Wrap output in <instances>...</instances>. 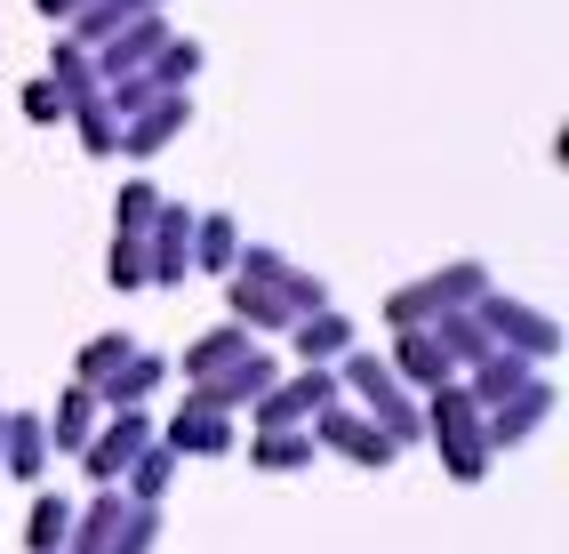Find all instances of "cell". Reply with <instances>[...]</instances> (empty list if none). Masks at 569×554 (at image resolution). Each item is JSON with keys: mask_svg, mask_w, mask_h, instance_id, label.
<instances>
[{"mask_svg": "<svg viewBox=\"0 0 569 554\" xmlns=\"http://www.w3.org/2000/svg\"><path fill=\"white\" fill-rule=\"evenodd\" d=\"M433 442L449 451V474H458V483H473V474H481V402H473L466 386H441V402H433Z\"/></svg>", "mask_w": 569, "mask_h": 554, "instance_id": "6da1fadb", "label": "cell"}, {"mask_svg": "<svg viewBox=\"0 0 569 554\" xmlns=\"http://www.w3.org/2000/svg\"><path fill=\"white\" fill-rule=\"evenodd\" d=\"M346 378H353V394L377 410L386 442H417V410H409L401 386H393V362H377V354H346Z\"/></svg>", "mask_w": 569, "mask_h": 554, "instance_id": "7a4b0ae2", "label": "cell"}, {"mask_svg": "<svg viewBox=\"0 0 569 554\" xmlns=\"http://www.w3.org/2000/svg\"><path fill=\"white\" fill-rule=\"evenodd\" d=\"M458 298H481V266H458V274H433V281L401 289V298L386 306V321H393V329H417L426 314H449Z\"/></svg>", "mask_w": 569, "mask_h": 554, "instance_id": "3957f363", "label": "cell"}, {"mask_svg": "<svg viewBox=\"0 0 569 554\" xmlns=\"http://www.w3.org/2000/svg\"><path fill=\"white\" fill-rule=\"evenodd\" d=\"M329 402H337V378H321V369H313V378H289V386H264V394H257V426H289V418H321V410H329Z\"/></svg>", "mask_w": 569, "mask_h": 554, "instance_id": "277c9868", "label": "cell"}, {"mask_svg": "<svg viewBox=\"0 0 569 554\" xmlns=\"http://www.w3.org/2000/svg\"><path fill=\"white\" fill-rule=\"evenodd\" d=\"M169 451H201V458L233 451V410H217V402L193 394V410H177V426H169Z\"/></svg>", "mask_w": 569, "mask_h": 554, "instance_id": "5b68a950", "label": "cell"}, {"mask_svg": "<svg viewBox=\"0 0 569 554\" xmlns=\"http://www.w3.org/2000/svg\"><path fill=\"white\" fill-rule=\"evenodd\" d=\"M144 434H153V426H144L137 410H129V402H121V418H112L104 426V442H81V458H89V474H97V483H112V474H121L137 451H144Z\"/></svg>", "mask_w": 569, "mask_h": 554, "instance_id": "8992f818", "label": "cell"}, {"mask_svg": "<svg viewBox=\"0 0 569 554\" xmlns=\"http://www.w3.org/2000/svg\"><path fill=\"white\" fill-rule=\"evenodd\" d=\"M321 442H329V451H346L353 466H386L393 458V442L377 434L369 418H353V410H321Z\"/></svg>", "mask_w": 569, "mask_h": 554, "instance_id": "52a82bcc", "label": "cell"}, {"mask_svg": "<svg viewBox=\"0 0 569 554\" xmlns=\"http://www.w3.org/2000/svg\"><path fill=\"white\" fill-rule=\"evenodd\" d=\"M184 113H193V105H184V97H153V105H144V121H121V145H129V154H161V145L184 129Z\"/></svg>", "mask_w": 569, "mask_h": 554, "instance_id": "ba28073f", "label": "cell"}, {"mask_svg": "<svg viewBox=\"0 0 569 554\" xmlns=\"http://www.w3.org/2000/svg\"><path fill=\"white\" fill-rule=\"evenodd\" d=\"M481 329H498V338H513V346H529V354H553V346H561V329H553L546 314H521V306H506V298L481 306Z\"/></svg>", "mask_w": 569, "mask_h": 554, "instance_id": "9c48e42d", "label": "cell"}, {"mask_svg": "<svg viewBox=\"0 0 569 554\" xmlns=\"http://www.w3.org/2000/svg\"><path fill=\"white\" fill-rule=\"evenodd\" d=\"M546 410H553V386H546V378H521V386H513V410H498V418H489V442L506 451V442H521V434L538 426Z\"/></svg>", "mask_w": 569, "mask_h": 554, "instance_id": "30bf717a", "label": "cell"}, {"mask_svg": "<svg viewBox=\"0 0 569 554\" xmlns=\"http://www.w3.org/2000/svg\"><path fill=\"white\" fill-rule=\"evenodd\" d=\"M393 369H401V378H417V386H441V378H449V354H441V338H433V329H401V354H393Z\"/></svg>", "mask_w": 569, "mask_h": 554, "instance_id": "8fae6325", "label": "cell"}, {"mask_svg": "<svg viewBox=\"0 0 569 554\" xmlns=\"http://www.w3.org/2000/svg\"><path fill=\"white\" fill-rule=\"evenodd\" d=\"M0 458H9V474H41L49 426H41V418H9V426H0Z\"/></svg>", "mask_w": 569, "mask_h": 554, "instance_id": "7c38bea8", "label": "cell"}, {"mask_svg": "<svg viewBox=\"0 0 569 554\" xmlns=\"http://www.w3.org/2000/svg\"><path fill=\"white\" fill-rule=\"evenodd\" d=\"M353 346V329H346V314H329V306H313L306 321H297V354L306 362H329V354H346Z\"/></svg>", "mask_w": 569, "mask_h": 554, "instance_id": "4fadbf2b", "label": "cell"}, {"mask_svg": "<svg viewBox=\"0 0 569 554\" xmlns=\"http://www.w3.org/2000/svg\"><path fill=\"white\" fill-rule=\"evenodd\" d=\"M72 113H81V145H89V154H121V105H112V97H81V105H72Z\"/></svg>", "mask_w": 569, "mask_h": 554, "instance_id": "5bb4252c", "label": "cell"}, {"mask_svg": "<svg viewBox=\"0 0 569 554\" xmlns=\"http://www.w3.org/2000/svg\"><path fill=\"white\" fill-rule=\"evenodd\" d=\"M249 458L264 474H289V466H306L313 458V434H289V426H264V442H249Z\"/></svg>", "mask_w": 569, "mask_h": 554, "instance_id": "9a60e30c", "label": "cell"}, {"mask_svg": "<svg viewBox=\"0 0 569 554\" xmlns=\"http://www.w3.org/2000/svg\"><path fill=\"white\" fill-rule=\"evenodd\" d=\"M233 314H241V321H273V329L297 321V306L281 298V289H273V281H249V274L233 281Z\"/></svg>", "mask_w": 569, "mask_h": 554, "instance_id": "2e32d148", "label": "cell"}, {"mask_svg": "<svg viewBox=\"0 0 569 554\" xmlns=\"http://www.w3.org/2000/svg\"><path fill=\"white\" fill-rule=\"evenodd\" d=\"M64 531H72V506H64V498H41V506H32V523H24V546H32V554H57Z\"/></svg>", "mask_w": 569, "mask_h": 554, "instance_id": "e0dca14e", "label": "cell"}, {"mask_svg": "<svg viewBox=\"0 0 569 554\" xmlns=\"http://www.w3.org/2000/svg\"><path fill=\"white\" fill-rule=\"evenodd\" d=\"M153 378H161V362H153V354H129L121 369H104L97 386H104V402H137V394L153 386Z\"/></svg>", "mask_w": 569, "mask_h": 554, "instance_id": "ac0fdd59", "label": "cell"}, {"mask_svg": "<svg viewBox=\"0 0 569 554\" xmlns=\"http://www.w3.org/2000/svg\"><path fill=\"white\" fill-rule=\"evenodd\" d=\"M241 354H249V338H241V329H209V338H201L193 354H184V369H193V378H209V369L241 362Z\"/></svg>", "mask_w": 569, "mask_h": 554, "instance_id": "d6986e66", "label": "cell"}, {"mask_svg": "<svg viewBox=\"0 0 569 554\" xmlns=\"http://www.w3.org/2000/svg\"><path fill=\"white\" fill-rule=\"evenodd\" d=\"M129 354H137V346L121 338V329H112V338H89V346H81V386H97L104 369H121Z\"/></svg>", "mask_w": 569, "mask_h": 554, "instance_id": "ffe728a7", "label": "cell"}, {"mask_svg": "<svg viewBox=\"0 0 569 554\" xmlns=\"http://www.w3.org/2000/svg\"><path fill=\"white\" fill-rule=\"evenodd\" d=\"M89 410H97L89 386H72V394H64V410H57V434H49L57 451H81V442H89V434H81V426H89Z\"/></svg>", "mask_w": 569, "mask_h": 554, "instance_id": "44dd1931", "label": "cell"}, {"mask_svg": "<svg viewBox=\"0 0 569 554\" xmlns=\"http://www.w3.org/2000/svg\"><path fill=\"white\" fill-rule=\"evenodd\" d=\"M193 234H201V266H233V226H224V217H193Z\"/></svg>", "mask_w": 569, "mask_h": 554, "instance_id": "7402d4cb", "label": "cell"}, {"mask_svg": "<svg viewBox=\"0 0 569 554\" xmlns=\"http://www.w3.org/2000/svg\"><path fill=\"white\" fill-rule=\"evenodd\" d=\"M129 466H137V506H153L169 491V451H137Z\"/></svg>", "mask_w": 569, "mask_h": 554, "instance_id": "603a6c76", "label": "cell"}, {"mask_svg": "<svg viewBox=\"0 0 569 554\" xmlns=\"http://www.w3.org/2000/svg\"><path fill=\"white\" fill-rule=\"evenodd\" d=\"M24 113H32V121H64L72 105H64V89H57V81H32V89H24Z\"/></svg>", "mask_w": 569, "mask_h": 554, "instance_id": "cb8c5ba5", "label": "cell"}, {"mask_svg": "<svg viewBox=\"0 0 569 554\" xmlns=\"http://www.w3.org/2000/svg\"><path fill=\"white\" fill-rule=\"evenodd\" d=\"M193 65H201V49H193V41H169V57H161L153 81H161V89H169V81H193Z\"/></svg>", "mask_w": 569, "mask_h": 554, "instance_id": "d4e9b609", "label": "cell"}, {"mask_svg": "<svg viewBox=\"0 0 569 554\" xmlns=\"http://www.w3.org/2000/svg\"><path fill=\"white\" fill-rule=\"evenodd\" d=\"M72 9H89V0H41V17H72Z\"/></svg>", "mask_w": 569, "mask_h": 554, "instance_id": "484cf974", "label": "cell"}, {"mask_svg": "<svg viewBox=\"0 0 569 554\" xmlns=\"http://www.w3.org/2000/svg\"><path fill=\"white\" fill-rule=\"evenodd\" d=\"M137 9H153V0H137Z\"/></svg>", "mask_w": 569, "mask_h": 554, "instance_id": "4316f807", "label": "cell"}, {"mask_svg": "<svg viewBox=\"0 0 569 554\" xmlns=\"http://www.w3.org/2000/svg\"><path fill=\"white\" fill-rule=\"evenodd\" d=\"M0 426H9V418H0Z\"/></svg>", "mask_w": 569, "mask_h": 554, "instance_id": "83f0119b", "label": "cell"}]
</instances>
